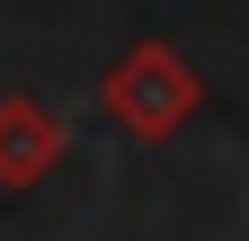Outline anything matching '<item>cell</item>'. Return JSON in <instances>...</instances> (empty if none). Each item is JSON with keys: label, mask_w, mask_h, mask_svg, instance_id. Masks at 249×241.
I'll use <instances>...</instances> for the list:
<instances>
[{"label": "cell", "mask_w": 249, "mask_h": 241, "mask_svg": "<svg viewBox=\"0 0 249 241\" xmlns=\"http://www.w3.org/2000/svg\"><path fill=\"white\" fill-rule=\"evenodd\" d=\"M98 99L124 134H142V143H169L187 116L205 107V80L178 63L169 45H134V54H116V72L98 80Z\"/></svg>", "instance_id": "obj_1"}, {"label": "cell", "mask_w": 249, "mask_h": 241, "mask_svg": "<svg viewBox=\"0 0 249 241\" xmlns=\"http://www.w3.org/2000/svg\"><path fill=\"white\" fill-rule=\"evenodd\" d=\"M62 161V116L45 99H0V188H36Z\"/></svg>", "instance_id": "obj_2"}]
</instances>
